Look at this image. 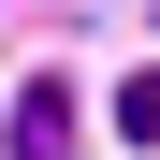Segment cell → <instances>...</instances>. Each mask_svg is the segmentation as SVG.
<instances>
[{
  "label": "cell",
  "instance_id": "cell-1",
  "mask_svg": "<svg viewBox=\"0 0 160 160\" xmlns=\"http://www.w3.org/2000/svg\"><path fill=\"white\" fill-rule=\"evenodd\" d=\"M73 131H88V117H73V88H58V73H29L15 117H0V146H15V160H73Z\"/></svg>",
  "mask_w": 160,
  "mask_h": 160
}]
</instances>
